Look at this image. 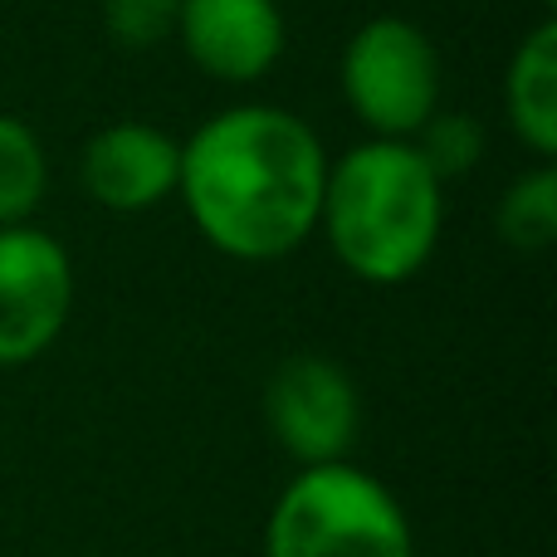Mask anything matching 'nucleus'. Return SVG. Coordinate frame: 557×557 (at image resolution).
I'll list each match as a JSON object with an SVG mask.
<instances>
[{
    "label": "nucleus",
    "mask_w": 557,
    "mask_h": 557,
    "mask_svg": "<svg viewBox=\"0 0 557 557\" xmlns=\"http://www.w3.org/2000/svg\"><path fill=\"white\" fill-rule=\"evenodd\" d=\"M327 152L313 123L274 103H235L182 143L176 201L215 255L274 264L318 235Z\"/></svg>",
    "instance_id": "1"
},
{
    "label": "nucleus",
    "mask_w": 557,
    "mask_h": 557,
    "mask_svg": "<svg viewBox=\"0 0 557 557\" xmlns=\"http://www.w3.org/2000/svg\"><path fill=\"white\" fill-rule=\"evenodd\" d=\"M318 231L352 278L376 288L406 284L441 245L445 182L416 152V143L367 137L343 157H327Z\"/></svg>",
    "instance_id": "2"
},
{
    "label": "nucleus",
    "mask_w": 557,
    "mask_h": 557,
    "mask_svg": "<svg viewBox=\"0 0 557 557\" xmlns=\"http://www.w3.org/2000/svg\"><path fill=\"white\" fill-rule=\"evenodd\" d=\"M264 557H416L401 499L352 460L298 470L264 519Z\"/></svg>",
    "instance_id": "3"
},
{
    "label": "nucleus",
    "mask_w": 557,
    "mask_h": 557,
    "mask_svg": "<svg viewBox=\"0 0 557 557\" xmlns=\"http://www.w3.org/2000/svg\"><path fill=\"white\" fill-rule=\"evenodd\" d=\"M343 103L372 137L411 143L441 113V54L416 20L376 15L352 29L337 64Z\"/></svg>",
    "instance_id": "4"
},
{
    "label": "nucleus",
    "mask_w": 557,
    "mask_h": 557,
    "mask_svg": "<svg viewBox=\"0 0 557 557\" xmlns=\"http://www.w3.org/2000/svg\"><path fill=\"white\" fill-rule=\"evenodd\" d=\"M264 425L298 470L337 465L352 455L362 431V396L333 357L298 352L284 357L264 386Z\"/></svg>",
    "instance_id": "5"
},
{
    "label": "nucleus",
    "mask_w": 557,
    "mask_h": 557,
    "mask_svg": "<svg viewBox=\"0 0 557 557\" xmlns=\"http://www.w3.org/2000/svg\"><path fill=\"white\" fill-rule=\"evenodd\" d=\"M74 313V260L39 225L0 231V367H29Z\"/></svg>",
    "instance_id": "6"
},
{
    "label": "nucleus",
    "mask_w": 557,
    "mask_h": 557,
    "mask_svg": "<svg viewBox=\"0 0 557 557\" xmlns=\"http://www.w3.org/2000/svg\"><path fill=\"white\" fill-rule=\"evenodd\" d=\"M176 39L201 74L221 84H260L284 59V10L278 0H182Z\"/></svg>",
    "instance_id": "7"
},
{
    "label": "nucleus",
    "mask_w": 557,
    "mask_h": 557,
    "mask_svg": "<svg viewBox=\"0 0 557 557\" xmlns=\"http://www.w3.org/2000/svg\"><path fill=\"white\" fill-rule=\"evenodd\" d=\"M176 166H182V143L157 123H108L88 137L78 157L88 201L103 211H152L166 196H176Z\"/></svg>",
    "instance_id": "8"
},
{
    "label": "nucleus",
    "mask_w": 557,
    "mask_h": 557,
    "mask_svg": "<svg viewBox=\"0 0 557 557\" xmlns=\"http://www.w3.org/2000/svg\"><path fill=\"white\" fill-rule=\"evenodd\" d=\"M504 113L539 162L557 157V20L543 15L504 69Z\"/></svg>",
    "instance_id": "9"
},
{
    "label": "nucleus",
    "mask_w": 557,
    "mask_h": 557,
    "mask_svg": "<svg viewBox=\"0 0 557 557\" xmlns=\"http://www.w3.org/2000/svg\"><path fill=\"white\" fill-rule=\"evenodd\" d=\"M49 191V157L29 123L0 113V231L29 225Z\"/></svg>",
    "instance_id": "10"
},
{
    "label": "nucleus",
    "mask_w": 557,
    "mask_h": 557,
    "mask_svg": "<svg viewBox=\"0 0 557 557\" xmlns=\"http://www.w3.org/2000/svg\"><path fill=\"white\" fill-rule=\"evenodd\" d=\"M494 231H499L504 245L533 255L548 250L557 240V172L553 162H539L533 172L513 176L509 191L494 206Z\"/></svg>",
    "instance_id": "11"
},
{
    "label": "nucleus",
    "mask_w": 557,
    "mask_h": 557,
    "mask_svg": "<svg viewBox=\"0 0 557 557\" xmlns=\"http://www.w3.org/2000/svg\"><path fill=\"white\" fill-rule=\"evenodd\" d=\"M411 143L431 162V172L441 182H450V176H465L484 157V127L470 113H435Z\"/></svg>",
    "instance_id": "12"
},
{
    "label": "nucleus",
    "mask_w": 557,
    "mask_h": 557,
    "mask_svg": "<svg viewBox=\"0 0 557 557\" xmlns=\"http://www.w3.org/2000/svg\"><path fill=\"white\" fill-rule=\"evenodd\" d=\"M182 0H103V25L123 49H157L176 35Z\"/></svg>",
    "instance_id": "13"
},
{
    "label": "nucleus",
    "mask_w": 557,
    "mask_h": 557,
    "mask_svg": "<svg viewBox=\"0 0 557 557\" xmlns=\"http://www.w3.org/2000/svg\"><path fill=\"white\" fill-rule=\"evenodd\" d=\"M543 5H548V10H553V5H557V0H543Z\"/></svg>",
    "instance_id": "14"
}]
</instances>
